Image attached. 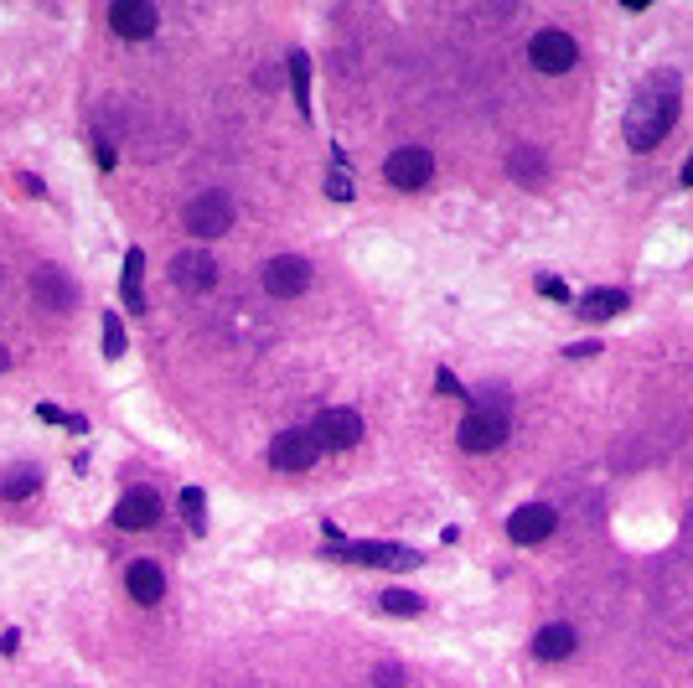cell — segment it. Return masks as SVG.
Listing matches in <instances>:
<instances>
[{"label":"cell","instance_id":"obj_6","mask_svg":"<svg viewBox=\"0 0 693 688\" xmlns=\"http://www.w3.org/2000/svg\"><path fill=\"white\" fill-rule=\"evenodd\" d=\"M321 456V445L311 430H280L275 440H269V466L275 471H311Z\"/></svg>","mask_w":693,"mask_h":688},{"label":"cell","instance_id":"obj_20","mask_svg":"<svg viewBox=\"0 0 693 688\" xmlns=\"http://www.w3.org/2000/svg\"><path fill=\"white\" fill-rule=\"evenodd\" d=\"M285 68H290V88H295L300 114L311 119V63H306V52H290V57H285Z\"/></svg>","mask_w":693,"mask_h":688},{"label":"cell","instance_id":"obj_14","mask_svg":"<svg viewBox=\"0 0 693 688\" xmlns=\"http://www.w3.org/2000/svg\"><path fill=\"white\" fill-rule=\"evenodd\" d=\"M114 523L119 528H156L161 523V497L150 487H130L125 497L114 502Z\"/></svg>","mask_w":693,"mask_h":688},{"label":"cell","instance_id":"obj_18","mask_svg":"<svg viewBox=\"0 0 693 688\" xmlns=\"http://www.w3.org/2000/svg\"><path fill=\"white\" fill-rule=\"evenodd\" d=\"M626 301H631L626 290H590L585 301H580V316H585V321H611V316L626 311Z\"/></svg>","mask_w":693,"mask_h":688},{"label":"cell","instance_id":"obj_23","mask_svg":"<svg viewBox=\"0 0 693 688\" xmlns=\"http://www.w3.org/2000/svg\"><path fill=\"white\" fill-rule=\"evenodd\" d=\"M388 616H419L425 611V601H419L414 590H383V601H378Z\"/></svg>","mask_w":693,"mask_h":688},{"label":"cell","instance_id":"obj_24","mask_svg":"<svg viewBox=\"0 0 693 688\" xmlns=\"http://www.w3.org/2000/svg\"><path fill=\"white\" fill-rule=\"evenodd\" d=\"M104 357H125V321L104 316Z\"/></svg>","mask_w":693,"mask_h":688},{"label":"cell","instance_id":"obj_31","mask_svg":"<svg viewBox=\"0 0 693 688\" xmlns=\"http://www.w3.org/2000/svg\"><path fill=\"white\" fill-rule=\"evenodd\" d=\"M683 187H693V156H688V166H683Z\"/></svg>","mask_w":693,"mask_h":688},{"label":"cell","instance_id":"obj_25","mask_svg":"<svg viewBox=\"0 0 693 688\" xmlns=\"http://www.w3.org/2000/svg\"><path fill=\"white\" fill-rule=\"evenodd\" d=\"M182 507H187L192 533H207V518H202V492H197V487H187V492H182Z\"/></svg>","mask_w":693,"mask_h":688},{"label":"cell","instance_id":"obj_28","mask_svg":"<svg viewBox=\"0 0 693 688\" xmlns=\"http://www.w3.org/2000/svg\"><path fill=\"white\" fill-rule=\"evenodd\" d=\"M37 414H42V420H47V425H68V414H63V409H57V404H42Z\"/></svg>","mask_w":693,"mask_h":688},{"label":"cell","instance_id":"obj_11","mask_svg":"<svg viewBox=\"0 0 693 688\" xmlns=\"http://www.w3.org/2000/svg\"><path fill=\"white\" fill-rule=\"evenodd\" d=\"M156 6H150V0H114V6H109V26H114V32L119 37H125V42H145L150 32H156Z\"/></svg>","mask_w":693,"mask_h":688},{"label":"cell","instance_id":"obj_8","mask_svg":"<svg viewBox=\"0 0 693 688\" xmlns=\"http://www.w3.org/2000/svg\"><path fill=\"white\" fill-rule=\"evenodd\" d=\"M331 554L347 564H373V570H414L419 554L399 544H331Z\"/></svg>","mask_w":693,"mask_h":688},{"label":"cell","instance_id":"obj_21","mask_svg":"<svg viewBox=\"0 0 693 688\" xmlns=\"http://www.w3.org/2000/svg\"><path fill=\"white\" fill-rule=\"evenodd\" d=\"M507 171L518 176V182L538 187V182H544V156H538V151H528V145H523V151H512V156H507Z\"/></svg>","mask_w":693,"mask_h":688},{"label":"cell","instance_id":"obj_2","mask_svg":"<svg viewBox=\"0 0 693 688\" xmlns=\"http://www.w3.org/2000/svg\"><path fill=\"white\" fill-rule=\"evenodd\" d=\"M507 435H512V404H507V399L487 394V404H466V420H461V430H456L461 451H471V456L497 451Z\"/></svg>","mask_w":693,"mask_h":688},{"label":"cell","instance_id":"obj_13","mask_svg":"<svg viewBox=\"0 0 693 688\" xmlns=\"http://www.w3.org/2000/svg\"><path fill=\"white\" fill-rule=\"evenodd\" d=\"M32 290H37V306H47V311H73L78 306V285H73L68 269H57V264H42L37 269Z\"/></svg>","mask_w":693,"mask_h":688},{"label":"cell","instance_id":"obj_27","mask_svg":"<svg viewBox=\"0 0 693 688\" xmlns=\"http://www.w3.org/2000/svg\"><path fill=\"white\" fill-rule=\"evenodd\" d=\"M94 161H99V171H114V145L109 140H94Z\"/></svg>","mask_w":693,"mask_h":688},{"label":"cell","instance_id":"obj_7","mask_svg":"<svg viewBox=\"0 0 693 688\" xmlns=\"http://www.w3.org/2000/svg\"><path fill=\"white\" fill-rule=\"evenodd\" d=\"M528 57H533L538 73H569V68H575V57H580V47H575V37H569V32L549 26V32H538L528 42Z\"/></svg>","mask_w":693,"mask_h":688},{"label":"cell","instance_id":"obj_16","mask_svg":"<svg viewBox=\"0 0 693 688\" xmlns=\"http://www.w3.org/2000/svg\"><path fill=\"white\" fill-rule=\"evenodd\" d=\"M569 652H575V632H569L564 621L544 626V632L533 637V657H538V663H564Z\"/></svg>","mask_w":693,"mask_h":688},{"label":"cell","instance_id":"obj_4","mask_svg":"<svg viewBox=\"0 0 693 688\" xmlns=\"http://www.w3.org/2000/svg\"><path fill=\"white\" fill-rule=\"evenodd\" d=\"M311 435H316L321 451H352V445L363 440V414L357 409H321Z\"/></svg>","mask_w":693,"mask_h":688},{"label":"cell","instance_id":"obj_26","mask_svg":"<svg viewBox=\"0 0 693 688\" xmlns=\"http://www.w3.org/2000/svg\"><path fill=\"white\" fill-rule=\"evenodd\" d=\"M538 295H549V301H569V285L554 280V275H538Z\"/></svg>","mask_w":693,"mask_h":688},{"label":"cell","instance_id":"obj_17","mask_svg":"<svg viewBox=\"0 0 693 688\" xmlns=\"http://www.w3.org/2000/svg\"><path fill=\"white\" fill-rule=\"evenodd\" d=\"M37 487H42V471L37 466H6V471H0V497H6V502L37 497Z\"/></svg>","mask_w":693,"mask_h":688},{"label":"cell","instance_id":"obj_9","mask_svg":"<svg viewBox=\"0 0 693 688\" xmlns=\"http://www.w3.org/2000/svg\"><path fill=\"white\" fill-rule=\"evenodd\" d=\"M306 285H311V264H306V259L275 254V259L264 264V290L280 295V301H290V295H306Z\"/></svg>","mask_w":693,"mask_h":688},{"label":"cell","instance_id":"obj_15","mask_svg":"<svg viewBox=\"0 0 693 688\" xmlns=\"http://www.w3.org/2000/svg\"><path fill=\"white\" fill-rule=\"evenodd\" d=\"M125 590L135 595L140 606H156L161 595H166V575H161V564H150V559H135L130 570H125Z\"/></svg>","mask_w":693,"mask_h":688},{"label":"cell","instance_id":"obj_29","mask_svg":"<svg viewBox=\"0 0 693 688\" xmlns=\"http://www.w3.org/2000/svg\"><path fill=\"white\" fill-rule=\"evenodd\" d=\"M600 342H575V347H564V357H595Z\"/></svg>","mask_w":693,"mask_h":688},{"label":"cell","instance_id":"obj_5","mask_svg":"<svg viewBox=\"0 0 693 688\" xmlns=\"http://www.w3.org/2000/svg\"><path fill=\"white\" fill-rule=\"evenodd\" d=\"M430 176H435V161H430V151H419V145H404V151H394L383 166V182L399 187V192L430 187Z\"/></svg>","mask_w":693,"mask_h":688},{"label":"cell","instance_id":"obj_3","mask_svg":"<svg viewBox=\"0 0 693 688\" xmlns=\"http://www.w3.org/2000/svg\"><path fill=\"white\" fill-rule=\"evenodd\" d=\"M187 233L192 238H223L233 228V197L228 192H202L187 202V213H182Z\"/></svg>","mask_w":693,"mask_h":688},{"label":"cell","instance_id":"obj_19","mask_svg":"<svg viewBox=\"0 0 693 688\" xmlns=\"http://www.w3.org/2000/svg\"><path fill=\"white\" fill-rule=\"evenodd\" d=\"M140 280H145V254L130 249V254H125V275H119V295H125V306H130V311H145V290H140Z\"/></svg>","mask_w":693,"mask_h":688},{"label":"cell","instance_id":"obj_30","mask_svg":"<svg viewBox=\"0 0 693 688\" xmlns=\"http://www.w3.org/2000/svg\"><path fill=\"white\" fill-rule=\"evenodd\" d=\"M0 373H11V347L0 342Z\"/></svg>","mask_w":693,"mask_h":688},{"label":"cell","instance_id":"obj_10","mask_svg":"<svg viewBox=\"0 0 693 688\" xmlns=\"http://www.w3.org/2000/svg\"><path fill=\"white\" fill-rule=\"evenodd\" d=\"M507 538H512V544H523V549H533V544H544V538H554V507H549V502H528V507H518V513L507 518Z\"/></svg>","mask_w":693,"mask_h":688},{"label":"cell","instance_id":"obj_1","mask_svg":"<svg viewBox=\"0 0 693 688\" xmlns=\"http://www.w3.org/2000/svg\"><path fill=\"white\" fill-rule=\"evenodd\" d=\"M673 119H678V73L662 68L637 88V99L626 109V145L631 151H652L673 130Z\"/></svg>","mask_w":693,"mask_h":688},{"label":"cell","instance_id":"obj_12","mask_svg":"<svg viewBox=\"0 0 693 688\" xmlns=\"http://www.w3.org/2000/svg\"><path fill=\"white\" fill-rule=\"evenodd\" d=\"M171 280L182 285V290H192V295H202V290L218 285V264H213V254H207V249H182V254L171 259Z\"/></svg>","mask_w":693,"mask_h":688},{"label":"cell","instance_id":"obj_22","mask_svg":"<svg viewBox=\"0 0 693 688\" xmlns=\"http://www.w3.org/2000/svg\"><path fill=\"white\" fill-rule=\"evenodd\" d=\"M331 161H337V166H331V176H326V197L331 202H347L357 187H352V176H347V156L342 151H331Z\"/></svg>","mask_w":693,"mask_h":688}]
</instances>
